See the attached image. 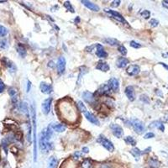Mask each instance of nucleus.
I'll list each match as a JSON object with an SVG mask.
<instances>
[{
  "mask_svg": "<svg viewBox=\"0 0 168 168\" xmlns=\"http://www.w3.org/2000/svg\"><path fill=\"white\" fill-rule=\"evenodd\" d=\"M31 119L34 129V160H37V136H36V112L35 104L31 105Z\"/></svg>",
  "mask_w": 168,
  "mask_h": 168,
  "instance_id": "1",
  "label": "nucleus"
},
{
  "mask_svg": "<svg viewBox=\"0 0 168 168\" xmlns=\"http://www.w3.org/2000/svg\"><path fill=\"white\" fill-rule=\"evenodd\" d=\"M77 107H78L79 111H81V112L85 113L88 111V110H87V108H86V106H85V104H83L82 101H78V102H77Z\"/></svg>",
  "mask_w": 168,
  "mask_h": 168,
  "instance_id": "34",
  "label": "nucleus"
},
{
  "mask_svg": "<svg viewBox=\"0 0 168 168\" xmlns=\"http://www.w3.org/2000/svg\"><path fill=\"white\" fill-rule=\"evenodd\" d=\"M19 110L23 113H25L27 116L29 114V110H28V106H27V104L26 103H21L19 104Z\"/></svg>",
  "mask_w": 168,
  "mask_h": 168,
  "instance_id": "31",
  "label": "nucleus"
},
{
  "mask_svg": "<svg viewBox=\"0 0 168 168\" xmlns=\"http://www.w3.org/2000/svg\"><path fill=\"white\" fill-rule=\"evenodd\" d=\"M124 142L127 144H129V145H133V146H135L136 144V140H135V138L132 137V136H126V137L124 138Z\"/></svg>",
  "mask_w": 168,
  "mask_h": 168,
  "instance_id": "29",
  "label": "nucleus"
},
{
  "mask_svg": "<svg viewBox=\"0 0 168 168\" xmlns=\"http://www.w3.org/2000/svg\"><path fill=\"white\" fill-rule=\"evenodd\" d=\"M162 56H163L164 58H168V52H167V53H163V54H162Z\"/></svg>",
  "mask_w": 168,
  "mask_h": 168,
  "instance_id": "53",
  "label": "nucleus"
},
{
  "mask_svg": "<svg viewBox=\"0 0 168 168\" xmlns=\"http://www.w3.org/2000/svg\"><path fill=\"white\" fill-rule=\"evenodd\" d=\"M92 166H93V163H92V160L90 159H85L81 164L82 168H91Z\"/></svg>",
  "mask_w": 168,
  "mask_h": 168,
  "instance_id": "32",
  "label": "nucleus"
},
{
  "mask_svg": "<svg viewBox=\"0 0 168 168\" xmlns=\"http://www.w3.org/2000/svg\"><path fill=\"white\" fill-rule=\"evenodd\" d=\"M150 24H151V27H156L159 24V21L157 19H152L150 20Z\"/></svg>",
  "mask_w": 168,
  "mask_h": 168,
  "instance_id": "41",
  "label": "nucleus"
},
{
  "mask_svg": "<svg viewBox=\"0 0 168 168\" xmlns=\"http://www.w3.org/2000/svg\"><path fill=\"white\" fill-rule=\"evenodd\" d=\"M129 46H131V47H133V48L135 49H139L141 47V45L140 44H139L138 42H136L135 40H132V41H130V43H129Z\"/></svg>",
  "mask_w": 168,
  "mask_h": 168,
  "instance_id": "39",
  "label": "nucleus"
},
{
  "mask_svg": "<svg viewBox=\"0 0 168 168\" xmlns=\"http://www.w3.org/2000/svg\"><path fill=\"white\" fill-rule=\"evenodd\" d=\"M163 3H167V4H168V1H164Z\"/></svg>",
  "mask_w": 168,
  "mask_h": 168,
  "instance_id": "56",
  "label": "nucleus"
},
{
  "mask_svg": "<svg viewBox=\"0 0 168 168\" xmlns=\"http://www.w3.org/2000/svg\"><path fill=\"white\" fill-rule=\"evenodd\" d=\"M104 11H105L106 13L111 15L113 18L115 19L116 20H118V21H120V22H122V23H124V24H127V22H126V20L124 19V18L122 16L119 12L113 11V10H111V9H109V8H104Z\"/></svg>",
  "mask_w": 168,
  "mask_h": 168,
  "instance_id": "8",
  "label": "nucleus"
},
{
  "mask_svg": "<svg viewBox=\"0 0 168 168\" xmlns=\"http://www.w3.org/2000/svg\"><path fill=\"white\" fill-rule=\"evenodd\" d=\"M129 64V60L125 57H120L118 58L116 65L119 68H124L127 65Z\"/></svg>",
  "mask_w": 168,
  "mask_h": 168,
  "instance_id": "22",
  "label": "nucleus"
},
{
  "mask_svg": "<svg viewBox=\"0 0 168 168\" xmlns=\"http://www.w3.org/2000/svg\"><path fill=\"white\" fill-rule=\"evenodd\" d=\"M96 69L97 70L101 71V72H108V71H109V64H108L107 62L100 61V62H98L97 64Z\"/></svg>",
  "mask_w": 168,
  "mask_h": 168,
  "instance_id": "21",
  "label": "nucleus"
},
{
  "mask_svg": "<svg viewBox=\"0 0 168 168\" xmlns=\"http://www.w3.org/2000/svg\"><path fill=\"white\" fill-rule=\"evenodd\" d=\"M8 94L11 97L12 103L13 104H16L18 102V98H19V94H18V90L16 88L12 87V88H8Z\"/></svg>",
  "mask_w": 168,
  "mask_h": 168,
  "instance_id": "16",
  "label": "nucleus"
},
{
  "mask_svg": "<svg viewBox=\"0 0 168 168\" xmlns=\"http://www.w3.org/2000/svg\"><path fill=\"white\" fill-rule=\"evenodd\" d=\"M159 64L161 65L162 66H164V67H165V68H166V69H167V71H168V65L165 64L164 62H159Z\"/></svg>",
  "mask_w": 168,
  "mask_h": 168,
  "instance_id": "51",
  "label": "nucleus"
},
{
  "mask_svg": "<svg viewBox=\"0 0 168 168\" xmlns=\"http://www.w3.org/2000/svg\"><path fill=\"white\" fill-rule=\"evenodd\" d=\"M66 105H61L60 109H66V112L62 113H63V117H66V120H69L70 121H73V119H76L77 114V111L73 109V106L72 104H67L68 105H66Z\"/></svg>",
  "mask_w": 168,
  "mask_h": 168,
  "instance_id": "2",
  "label": "nucleus"
},
{
  "mask_svg": "<svg viewBox=\"0 0 168 168\" xmlns=\"http://www.w3.org/2000/svg\"><path fill=\"white\" fill-rule=\"evenodd\" d=\"M149 128L158 129H160L161 132H163V131L165 130V126H164V124H163L160 121H159V120H156V121L151 122V123L150 124V125H149Z\"/></svg>",
  "mask_w": 168,
  "mask_h": 168,
  "instance_id": "20",
  "label": "nucleus"
},
{
  "mask_svg": "<svg viewBox=\"0 0 168 168\" xmlns=\"http://www.w3.org/2000/svg\"><path fill=\"white\" fill-rule=\"evenodd\" d=\"M8 48V41L6 39L0 40V50H3Z\"/></svg>",
  "mask_w": 168,
  "mask_h": 168,
  "instance_id": "33",
  "label": "nucleus"
},
{
  "mask_svg": "<svg viewBox=\"0 0 168 168\" xmlns=\"http://www.w3.org/2000/svg\"><path fill=\"white\" fill-rule=\"evenodd\" d=\"M111 92H112V91H111V89L109 88L108 84H103V85L100 86V88L97 89L96 93L101 95V96H104V95L107 96V95H109Z\"/></svg>",
  "mask_w": 168,
  "mask_h": 168,
  "instance_id": "12",
  "label": "nucleus"
},
{
  "mask_svg": "<svg viewBox=\"0 0 168 168\" xmlns=\"http://www.w3.org/2000/svg\"><path fill=\"white\" fill-rule=\"evenodd\" d=\"M120 3H121V1H120V0H114L111 3V7L112 8H117V7L120 6Z\"/></svg>",
  "mask_w": 168,
  "mask_h": 168,
  "instance_id": "42",
  "label": "nucleus"
},
{
  "mask_svg": "<svg viewBox=\"0 0 168 168\" xmlns=\"http://www.w3.org/2000/svg\"><path fill=\"white\" fill-rule=\"evenodd\" d=\"M77 22H80V18H79V17H77L76 19H75V23L77 24Z\"/></svg>",
  "mask_w": 168,
  "mask_h": 168,
  "instance_id": "54",
  "label": "nucleus"
},
{
  "mask_svg": "<svg viewBox=\"0 0 168 168\" xmlns=\"http://www.w3.org/2000/svg\"><path fill=\"white\" fill-rule=\"evenodd\" d=\"M58 165V160L55 156H51L50 157L48 160V167L47 168H56Z\"/></svg>",
  "mask_w": 168,
  "mask_h": 168,
  "instance_id": "28",
  "label": "nucleus"
},
{
  "mask_svg": "<svg viewBox=\"0 0 168 168\" xmlns=\"http://www.w3.org/2000/svg\"><path fill=\"white\" fill-rule=\"evenodd\" d=\"M6 3V1H0V3Z\"/></svg>",
  "mask_w": 168,
  "mask_h": 168,
  "instance_id": "55",
  "label": "nucleus"
},
{
  "mask_svg": "<svg viewBox=\"0 0 168 168\" xmlns=\"http://www.w3.org/2000/svg\"><path fill=\"white\" fill-rule=\"evenodd\" d=\"M82 152L80 151H76L74 153V155H73V157H74V159H76V160H77V159H79L81 156H82Z\"/></svg>",
  "mask_w": 168,
  "mask_h": 168,
  "instance_id": "45",
  "label": "nucleus"
},
{
  "mask_svg": "<svg viewBox=\"0 0 168 168\" xmlns=\"http://www.w3.org/2000/svg\"><path fill=\"white\" fill-rule=\"evenodd\" d=\"M82 98L85 100L86 103L90 104H93V103H94V100H95L93 94L91 93L88 92V91H85V92L82 93Z\"/></svg>",
  "mask_w": 168,
  "mask_h": 168,
  "instance_id": "19",
  "label": "nucleus"
},
{
  "mask_svg": "<svg viewBox=\"0 0 168 168\" xmlns=\"http://www.w3.org/2000/svg\"><path fill=\"white\" fill-rule=\"evenodd\" d=\"M48 66H50H50H51V67H53V66H54V62H50Z\"/></svg>",
  "mask_w": 168,
  "mask_h": 168,
  "instance_id": "52",
  "label": "nucleus"
},
{
  "mask_svg": "<svg viewBox=\"0 0 168 168\" xmlns=\"http://www.w3.org/2000/svg\"><path fill=\"white\" fill-rule=\"evenodd\" d=\"M125 95L128 97V99L129 101L133 102L136 100V92H135V89L132 86H128L127 88H125Z\"/></svg>",
  "mask_w": 168,
  "mask_h": 168,
  "instance_id": "14",
  "label": "nucleus"
},
{
  "mask_svg": "<svg viewBox=\"0 0 168 168\" xmlns=\"http://www.w3.org/2000/svg\"><path fill=\"white\" fill-rule=\"evenodd\" d=\"M96 56L99 58H106L108 56V53L106 52V50H104V46L100 44H97L96 45Z\"/></svg>",
  "mask_w": 168,
  "mask_h": 168,
  "instance_id": "17",
  "label": "nucleus"
},
{
  "mask_svg": "<svg viewBox=\"0 0 168 168\" xmlns=\"http://www.w3.org/2000/svg\"><path fill=\"white\" fill-rule=\"evenodd\" d=\"M8 34V30L6 27L0 24V37H4Z\"/></svg>",
  "mask_w": 168,
  "mask_h": 168,
  "instance_id": "36",
  "label": "nucleus"
},
{
  "mask_svg": "<svg viewBox=\"0 0 168 168\" xmlns=\"http://www.w3.org/2000/svg\"><path fill=\"white\" fill-rule=\"evenodd\" d=\"M16 50L18 54L21 56V57H24V56H26L27 50H26V48H25V46H24V45H22V44H18V45H17Z\"/></svg>",
  "mask_w": 168,
  "mask_h": 168,
  "instance_id": "25",
  "label": "nucleus"
},
{
  "mask_svg": "<svg viewBox=\"0 0 168 168\" xmlns=\"http://www.w3.org/2000/svg\"><path fill=\"white\" fill-rule=\"evenodd\" d=\"M118 50L120 51V54H122L123 56H125L127 54V49L125 48L124 46H120L119 48H118Z\"/></svg>",
  "mask_w": 168,
  "mask_h": 168,
  "instance_id": "40",
  "label": "nucleus"
},
{
  "mask_svg": "<svg viewBox=\"0 0 168 168\" xmlns=\"http://www.w3.org/2000/svg\"><path fill=\"white\" fill-rule=\"evenodd\" d=\"M30 87H31V82H30V81H28V82H27V89H26V92H27V93L30 92Z\"/></svg>",
  "mask_w": 168,
  "mask_h": 168,
  "instance_id": "47",
  "label": "nucleus"
},
{
  "mask_svg": "<svg viewBox=\"0 0 168 168\" xmlns=\"http://www.w3.org/2000/svg\"><path fill=\"white\" fill-rule=\"evenodd\" d=\"M167 115H168V113H167Z\"/></svg>",
  "mask_w": 168,
  "mask_h": 168,
  "instance_id": "57",
  "label": "nucleus"
},
{
  "mask_svg": "<svg viewBox=\"0 0 168 168\" xmlns=\"http://www.w3.org/2000/svg\"><path fill=\"white\" fill-rule=\"evenodd\" d=\"M140 101H142L144 104H150V98H149V97L147 96V95H145V94L141 95L140 97Z\"/></svg>",
  "mask_w": 168,
  "mask_h": 168,
  "instance_id": "38",
  "label": "nucleus"
},
{
  "mask_svg": "<svg viewBox=\"0 0 168 168\" xmlns=\"http://www.w3.org/2000/svg\"><path fill=\"white\" fill-rule=\"evenodd\" d=\"M131 126L133 127V129L135 130L136 134L138 135H141L142 133H144V123L142 121H140V120H137V119H135V120H131Z\"/></svg>",
  "mask_w": 168,
  "mask_h": 168,
  "instance_id": "4",
  "label": "nucleus"
},
{
  "mask_svg": "<svg viewBox=\"0 0 168 168\" xmlns=\"http://www.w3.org/2000/svg\"><path fill=\"white\" fill-rule=\"evenodd\" d=\"M66 59L63 56H60L58 58V62H57V73L59 75H62L65 72L66 70Z\"/></svg>",
  "mask_w": 168,
  "mask_h": 168,
  "instance_id": "10",
  "label": "nucleus"
},
{
  "mask_svg": "<svg viewBox=\"0 0 168 168\" xmlns=\"http://www.w3.org/2000/svg\"><path fill=\"white\" fill-rule=\"evenodd\" d=\"M156 94H157L158 96L161 97H163V93H162V92H161L160 90H158V89H156Z\"/></svg>",
  "mask_w": 168,
  "mask_h": 168,
  "instance_id": "49",
  "label": "nucleus"
},
{
  "mask_svg": "<svg viewBox=\"0 0 168 168\" xmlns=\"http://www.w3.org/2000/svg\"><path fill=\"white\" fill-rule=\"evenodd\" d=\"M130 153L133 155V156L136 158V160H138V158L142 155V151H141L140 149H138V148H134V149H132V150L130 151Z\"/></svg>",
  "mask_w": 168,
  "mask_h": 168,
  "instance_id": "30",
  "label": "nucleus"
},
{
  "mask_svg": "<svg viewBox=\"0 0 168 168\" xmlns=\"http://www.w3.org/2000/svg\"><path fill=\"white\" fill-rule=\"evenodd\" d=\"M2 62H3V64L7 67L8 72H11V73L16 72L17 67L15 64L12 61H10L9 59H8L7 57H3V58H2Z\"/></svg>",
  "mask_w": 168,
  "mask_h": 168,
  "instance_id": "5",
  "label": "nucleus"
},
{
  "mask_svg": "<svg viewBox=\"0 0 168 168\" xmlns=\"http://www.w3.org/2000/svg\"><path fill=\"white\" fill-rule=\"evenodd\" d=\"M51 103H52V97H48L46 99H45L42 104H41V109L44 114H48L50 111V106H51Z\"/></svg>",
  "mask_w": 168,
  "mask_h": 168,
  "instance_id": "9",
  "label": "nucleus"
},
{
  "mask_svg": "<svg viewBox=\"0 0 168 168\" xmlns=\"http://www.w3.org/2000/svg\"><path fill=\"white\" fill-rule=\"evenodd\" d=\"M149 167L151 168H159L160 167V162L159 160L154 157H151L148 160Z\"/></svg>",
  "mask_w": 168,
  "mask_h": 168,
  "instance_id": "26",
  "label": "nucleus"
},
{
  "mask_svg": "<svg viewBox=\"0 0 168 168\" xmlns=\"http://www.w3.org/2000/svg\"><path fill=\"white\" fill-rule=\"evenodd\" d=\"M108 85L113 93H118L120 91V82L115 77H111L108 82Z\"/></svg>",
  "mask_w": 168,
  "mask_h": 168,
  "instance_id": "7",
  "label": "nucleus"
},
{
  "mask_svg": "<svg viewBox=\"0 0 168 168\" xmlns=\"http://www.w3.org/2000/svg\"><path fill=\"white\" fill-rule=\"evenodd\" d=\"M64 7L69 12H71V13H75V10H74V8L72 6V3H70V2L69 1H66L64 3Z\"/></svg>",
  "mask_w": 168,
  "mask_h": 168,
  "instance_id": "35",
  "label": "nucleus"
},
{
  "mask_svg": "<svg viewBox=\"0 0 168 168\" xmlns=\"http://www.w3.org/2000/svg\"><path fill=\"white\" fill-rule=\"evenodd\" d=\"M103 42L109 45V46H119L120 45V41L114 38H106L103 40Z\"/></svg>",
  "mask_w": 168,
  "mask_h": 168,
  "instance_id": "27",
  "label": "nucleus"
},
{
  "mask_svg": "<svg viewBox=\"0 0 168 168\" xmlns=\"http://www.w3.org/2000/svg\"><path fill=\"white\" fill-rule=\"evenodd\" d=\"M5 89V84L2 79H0V93H2Z\"/></svg>",
  "mask_w": 168,
  "mask_h": 168,
  "instance_id": "44",
  "label": "nucleus"
},
{
  "mask_svg": "<svg viewBox=\"0 0 168 168\" xmlns=\"http://www.w3.org/2000/svg\"><path fill=\"white\" fill-rule=\"evenodd\" d=\"M100 168H112V167L109 164H103V165H101Z\"/></svg>",
  "mask_w": 168,
  "mask_h": 168,
  "instance_id": "48",
  "label": "nucleus"
},
{
  "mask_svg": "<svg viewBox=\"0 0 168 168\" xmlns=\"http://www.w3.org/2000/svg\"><path fill=\"white\" fill-rule=\"evenodd\" d=\"M84 114H85V118H86L90 123H92L93 124H95V125H99V124H100V123H99V120H97V118L94 114H93L92 113H89L88 111H87Z\"/></svg>",
  "mask_w": 168,
  "mask_h": 168,
  "instance_id": "18",
  "label": "nucleus"
},
{
  "mask_svg": "<svg viewBox=\"0 0 168 168\" xmlns=\"http://www.w3.org/2000/svg\"><path fill=\"white\" fill-rule=\"evenodd\" d=\"M86 73H88V68H87L86 66H81V67H79V75H78V77H77V86L80 84L81 80H82V77H83Z\"/></svg>",
  "mask_w": 168,
  "mask_h": 168,
  "instance_id": "24",
  "label": "nucleus"
},
{
  "mask_svg": "<svg viewBox=\"0 0 168 168\" xmlns=\"http://www.w3.org/2000/svg\"><path fill=\"white\" fill-rule=\"evenodd\" d=\"M97 141L100 144H102V146L104 147L108 151L113 152L114 151V145L112 143V141H110L107 137H105L103 135H100L98 136Z\"/></svg>",
  "mask_w": 168,
  "mask_h": 168,
  "instance_id": "3",
  "label": "nucleus"
},
{
  "mask_svg": "<svg viewBox=\"0 0 168 168\" xmlns=\"http://www.w3.org/2000/svg\"><path fill=\"white\" fill-rule=\"evenodd\" d=\"M140 15L143 17L144 19H147L151 17V12L149 10H143L142 12H140Z\"/></svg>",
  "mask_w": 168,
  "mask_h": 168,
  "instance_id": "37",
  "label": "nucleus"
},
{
  "mask_svg": "<svg viewBox=\"0 0 168 168\" xmlns=\"http://www.w3.org/2000/svg\"><path fill=\"white\" fill-rule=\"evenodd\" d=\"M51 125V129L52 130L58 132V133H62L66 130V126L64 124H50Z\"/></svg>",
  "mask_w": 168,
  "mask_h": 168,
  "instance_id": "23",
  "label": "nucleus"
},
{
  "mask_svg": "<svg viewBox=\"0 0 168 168\" xmlns=\"http://www.w3.org/2000/svg\"><path fill=\"white\" fill-rule=\"evenodd\" d=\"M155 137V134L152 133V132H148L146 133L144 136V139L145 140H148V139H151V138H154Z\"/></svg>",
  "mask_w": 168,
  "mask_h": 168,
  "instance_id": "43",
  "label": "nucleus"
},
{
  "mask_svg": "<svg viewBox=\"0 0 168 168\" xmlns=\"http://www.w3.org/2000/svg\"><path fill=\"white\" fill-rule=\"evenodd\" d=\"M140 72V67L136 64H133L129 66L126 69V72L129 76H136Z\"/></svg>",
  "mask_w": 168,
  "mask_h": 168,
  "instance_id": "11",
  "label": "nucleus"
},
{
  "mask_svg": "<svg viewBox=\"0 0 168 168\" xmlns=\"http://www.w3.org/2000/svg\"><path fill=\"white\" fill-rule=\"evenodd\" d=\"M110 129H112L113 135L115 136L116 138H121L124 136V130L122 127L117 124H110Z\"/></svg>",
  "mask_w": 168,
  "mask_h": 168,
  "instance_id": "6",
  "label": "nucleus"
},
{
  "mask_svg": "<svg viewBox=\"0 0 168 168\" xmlns=\"http://www.w3.org/2000/svg\"><path fill=\"white\" fill-rule=\"evenodd\" d=\"M82 3H83V5H85L88 9H90V10H92V11H93V12H98L99 10H100V8H99V6L98 5H97L96 3H93V2H91V1H88V0H82V1H81Z\"/></svg>",
  "mask_w": 168,
  "mask_h": 168,
  "instance_id": "13",
  "label": "nucleus"
},
{
  "mask_svg": "<svg viewBox=\"0 0 168 168\" xmlns=\"http://www.w3.org/2000/svg\"><path fill=\"white\" fill-rule=\"evenodd\" d=\"M96 47V45H93V46H88V47H86V50L88 51V52H92L93 51V50Z\"/></svg>",
  "mask_w": 168,
  "mask_h": 168,
  "instance_id": "46",
  "label": "nucleus"
},
{
  "mask_svg": "<svg viewBox=\"0 0 168 168\" xmlns=\"http://www.w3.org/2000/svg\"><path fill=\"white\" fill-rule=\"evenodd\" d=\"M40 90L44 94H50L52 92V87L46 82H41L40 84Z\"/></svg>",
  "mask_w": 168,
  "mask_h": 168,
  "instance_id": "15",
  "label": "nucleus"
},
{
  "mask_svg": "<svg viewBox=\"0 0 168 168\" xmlns=\"http://www.w3.org/2000/svg\"><path fill=\"white\" fill-rule=\"evenodd\" d=\"M82 152H83V153H88V152H89V149H88L87 146H85V147L82 148Z\"/></svg>",
  "mask_w": 168,
  "mask_h": 168,
  "instance_id": "50",
  "label": "nucleus"
}]
</instances>
